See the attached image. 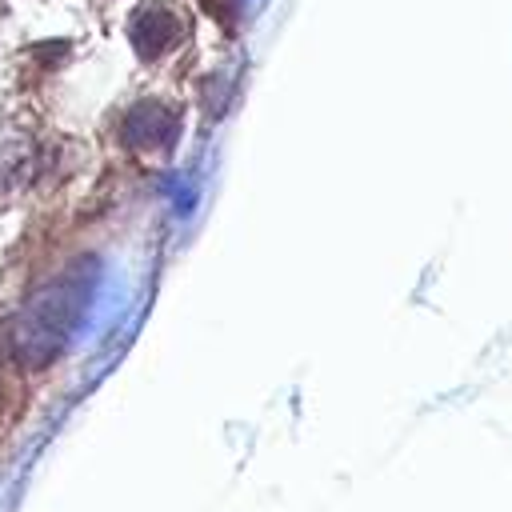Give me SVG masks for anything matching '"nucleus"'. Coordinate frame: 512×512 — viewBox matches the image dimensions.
<instances>
[{
    "label": "nucleus",
    "mask_w": 512,
    "mask_h": 512,
    "mask_svg": "<svg viewBox=\"0 0 512 512\" xmlns=\"http://www.w3.org/2000/svg\"><path fill=\"white\" fill-rule=\"evenodd\" d=\"M180 36H184V28L164 4H144L132 16V44L140 56H160L172 44H180Z\"/></svg>",
    "instance_id": "nucleus-1"
}]
</instances>
